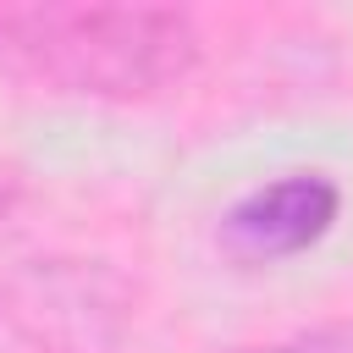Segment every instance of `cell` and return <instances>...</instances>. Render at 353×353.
Returning <instances> with one entry per match:
<instances>
[{
    "label": "cell",
    "mask_w": 353,
    "mask_h": 353,
    "mask_svg": "<svg viewBox=\"0 0 353 353\" xmlns=\"http://www.w3.org/2000/svg\"><path fill=\"white\" fill-rule=\"evenodd\" d=\"M199 28L176 6H6L0 83L50 99L132 105L193 77Z\"/></svg>",
    "instance_id": "6da1fadb"
},
{
    "label": "cell",
    "mask_w": 353,
    "mask_h": 353,
    "mask_svg": "<svg viewBox=\"0 0 353 353\" xmlns=\"http://www.w3.org/2000/svg\"><path fill=\"white\" fill-rule=\"evenodd\" d=\"M132 281L94 254H44L0 270V353H121Z\"/></svg>",
    "instance_id": "7a4b0ae2"
},
{
    "label": "cell",
    "mask_w": 353,
    "mask_h": 353,
    "mask_svg": "<svg viewBox=\"0 0 353 353\" xmlns=\"http://www.w3.org/2000/svg\"><path fill=\"white\" fill-rule=\"evenodd\" d=\"M342 215V188L325 171H281L248 188L221 215V248L243 265H276L309 254Z\"/></svg>",
    "instance_id": "3957f363"
},
{
    "label": "cell",
    "mask_w": 353,
    "mask_h": 353,
    "mask_svg": "<svg viewBox=\"0 0 353 353\" xmlns=\"http://www.w3.org/2000/svg\"><path fill=\"white\" fill-rule=\"evenodd\" d=\"M232 353H353V320H325V325H303L270 342H248Z\"/></svg>",
    "instance_id": "277c9868"
},
{
    "label": "cell",
    "mask_w": 353,
    "mask_h": 353,
    "mask_svg": "<svg viewBox=\"0 0 353 353\" xmlns=\"http://www.w3.org/2000/svg\"><path fill=\"white\" fill-rule=\"evenodd\" d=\"M17 210V171L11 165H0V226H6V215Z\"/></svg>",
    "instance_id": "5b68a950"
}]
</instances>
